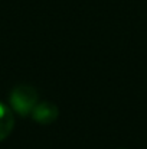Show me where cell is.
<instances>
[{"mask_svg": "<svg viewBox=\"0 0 147 149\" xmlns=\"http://www.w3.org/2000/svg\"><path fill=\"white\" fill-rule=\"evenodd\" d=\"M13 125H14V119L12 110L6 104L0 103V142L10 135V132L13 130Z\"/></svg>", "mask_w": 147, "mask_h": 149, "instance_id": "3957f363", "label": "cell"}, {"mask_svg": "<svg viewBox=\"0 0 147 149\" xmlns=\"http://www.w3.org/2000/svg\"><path fill=\"white\" fill-rule=\"evenodd\" d=\"M120 149H121V148H120Z\"/></svg>", "mask_w": 147, "mask_h": 149, "instance_id": "277c9868", "label": "cell"}, {"mask_svg": "<svg viewBox=\"0 0 147 149\" xmlns=\"http://www.w3.org/2000/svg\"><path fill=\"white\" fill-rule=\"evenodd\" d=\"M39 96L36 90L28 84H20L14 87L10 93V104L12 109L20 114V116H28L33 111L35 106L39 103Z\"/></svg>", "mask_w": 147, "mask_h": 149, "instance_id": "6da1fadb", "label": "cell"}, {"mask_svg": "<svg viewBox=\"0 0 147 149\" xmlns=\"http://www.w3.org/2000/svg\"><path fill=\"white\" fill-rule=\"evenodd\" d=\"M58 114H59L58 107L50 101H39L32 111L33 120L38 122L39 125H50L58 119Z\"/></svg>", "mask_w": 147, "mask_h": 149, "instance_id": "7a4b0ae2", "label": "cell"}]
</instances>
